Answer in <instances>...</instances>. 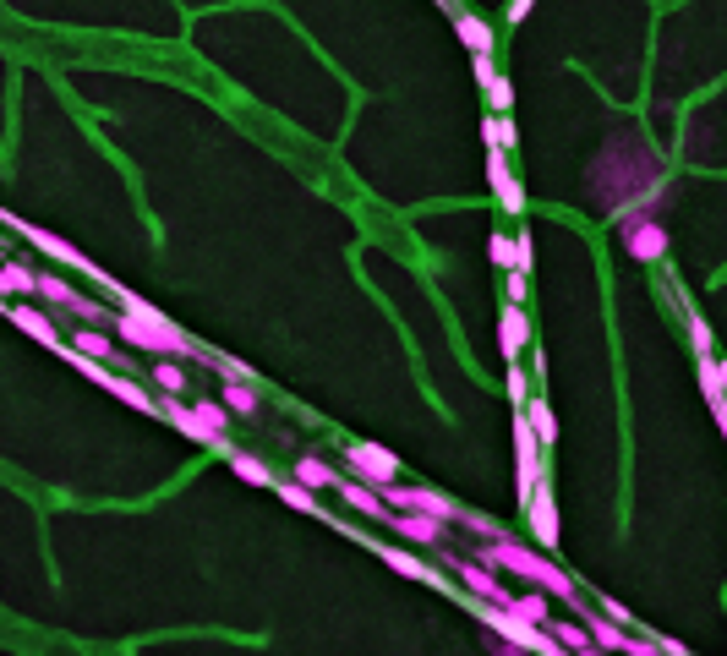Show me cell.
I'll return each instance as SVG.
<instances>
[{"mask_svg": "<svg viewBox=\"0 0 727 656\" xmlns=\"http://www.w3.org/2000/svg\"><path fill=\"white\" fill-rule=\"evenodd\" d=\"M678 301H684V296H678ZM684 323H689V345H695V356H717V350H711V323L700 318L695 301H684Z\"/></svg>", "mask_w": 727, "mask_h": 656, "instance_id": "obj_30", "label": "cell"}, {"mask_svg": "<svg viewBox=\"0 0 727 656\" xmlns=\"http://www.w3.org/2000/svg\"><path fill=\"white\" fill-rule=\"evenodd\" d=\"M509 613H514V618H525V624H536V629H542V624H547V596H542V591H514Z\"/></svg>", "mask_w": 727, "mask_h": 656, "instance_id": "obj_29", "label": "cell"}, {"mask_svg": "<svg viewBox=\"0 0 727 656\" xmlns=\"http://www.w3.org/2000/svg\"><path fill=\"white\" fill-rule=\"evenodd\" d=\"M498 72H503V66L492 61V55H471V77H476V88H487V82L498 77Z\"/></svg>", "mask_w": 727, "mask_h": 656, "instance_id": "obj_38", "label": "cell"}, {"mask_svg": "<svg viewBox=\"0 0 727 656\" xmlns=\"http://www.w3.org/2000/svg\"><path fill=\"white\" fill-rule=\"evenodd\" d=\"M553 640L564 646L569 656H585V651H596V640L585 635V624H553Z\"/></svg>", "mask_w": 727, "mask_h": 656, "instance_id": "obj_34", "label": "cell"}, {"mask_svg": "<svg viewBox=\"0 0 727 656\" xmlns=\"http://www.w3.org/2000/svg\"><path fill=\"white\" fill-rule=\"evenodd\" d=\"M618 241H624V252L635 257V263H662L667 257V225L656 219V208L618 219Z\"/></svg>", "mask_w": 727, "mask_h": 656, "instance_id": "obj_7", "label": "cell"}, {"mask_svg": "<svg viewBox=\"0 0 727 656\" xmlns=\"http://www.w3.org/2000/svg\"><path fill=\"white\" fill-rule=\"evenodd\" d=\"M6 318H11V328H22V334H28V339H39L44 350H55V356H66V339L55 334L50 312L28 307V301H11V307H6Z\"/></svg>", "mask_w": 727, "mask_h": 656, "instance_id": "obj_12", "label": "cell"}, {"mask_svg": "<svg viewBox=\"0 0 727 656\" xmlns=\"http://www.w3.org/2000/svg\"><path fill=\"white\" fill-rule=\"evenodd\" d=\"M525 416H531L536 443H542V449L553 454V443H558V416H553V405H547V400H525Z\"/></svg>", "mask_w": 727, "mask_h": 656, "instance_id": "obj_23", "label": "cell"}, {"mask_svg": "<svg viewBox=\"0 0 727 656\" xmlns=\"http://www.w3.org/2000/svg\"><path fill=\"white\" fill-rule=\"evenodd\" d=\"M290 482H301L307 492H323V487H339V476H334L328 460H318V454H301V460L290 465Z\"/></svg>", "mask_w": 727, "mask_h": 656, "instance_id": "obj_19", "label": "cell"}, {"mask_svg": "<svg viewBox=\"0 0 727 656\" xmlns=\"http://www.w3.org/2000/svg\"><path fill=\"white\" fill-rule=\"evenodd\" d=\"M192 410H197V421H203V427L219 438V449H225V443H230V410L219 405V400H203V405H192Z\"/></svg>", "mask_w": 727, "mask_h": 656, "instance_id": "obj_31", "label": "cell"}, {"mask_svg": "<svg viewBox=\"0 0 727 656\" xmlns=\"http://www.w3.org/2000/svg\"><path fill=\"white\" fill-rule=\"evenodd\" d=\"M39 301H44V307H61V312H77V318H88V323L104 318V312L93 307V301L82 296L77 285H66L61 274H39Z\"/></svg>", "mask_w": 727, "mask_h": 656, "instance_id": "obj_11", "label": "cell"}, {"mask_svg": "<svg viewBox=\"0 0 727 656\" xmlns=\"http://www.w3.org/2000/svg\"><path fill=\"white\" fill-rule=\"evenodd\" d=\"M208 361H214V372H219V378H225V383H252V372H246V361H236V356H208Z\"/></svg>", "mask_w": 727, "mask_h": 656, "instance_id": "obj_36", "label": "cell"}, {"mask_svg": "<svg viewBox=\"0 0 727 656\" xmlns=\"http://www.w3.org/2000/svg\"><path fill=\"white\" fill-rule=\"evenodd\" d=\"M438 6H454V0H438Z\"/></svg>", "mask_w": 727, "mask_h": 656, "instance_id": "obj_42", "label": "cell"}, {"mask_svg": "<svg viewBox=\"0 0 727 656\" xmlns=\"http://www.w3.org/2000/svg\"><path fill=\"white\" fill-rule=\"evenodd\" d=\"M525 345H531V318H525V307L503 301V312H498V350H503V361H509V367H520Z\"/></svg>", "mask_w": 727, "mask_h": 656, "instance_id": "obj_13", "label": "cell"}, {"mask_svg": "<svg viewBox=\"0 0 727 656\" xmlns=\"http://www.w3.org/2000/svg\"><path fill=\"white\" fill-rule=\"evenodd\" d=\"M503 378H509V394H514V405H525V372H520V367H509V372H503Z\"/></svg>", "mask_w": 727, "mask_h": 656, "instance_id": "obj_41", "label": "cell"}, {"mask_svg": "<svg viewBox=\"0 0 727 656\" xmlns=\"http://www.w3.org/2000/svg\"><path fill=\"white\" fill-rule=\"evenodd\" d=\"M525 290H531V274H514V268H509V279H503V301L525 307Z\"/></svg>", "mask_w": 727, "mask_h": 656, "instance_id": "obj_37", "label": "cell"}, {"mask_svg": "<svg viewBox=\"0 0 727 656\" xmlns=\"http://www.w3.org/2000/svg\"><path fill=\"white\" fill-rule=\"evenodd\" d=\"M110 296L121 301V312H115V339H121V345L148 350V356H159V361H181V356H203L208 361V350L197 345L186 328H175L154 301H143L126 285H110Z\"/></svg>", "mask_w": 727, "mask_h": 656, "instance_id": "obj_2", "label": "cell"}, {"mask_svg": "<svg viewBox=\"0 0 727 656\" xmlns=\"http://www.w3.org/2000/svg\"><path fill=\"white\" fill-rule=\"evenodd\" d=\"M0 296H39V274L28 263H17V257H6L0 263Z\"/></svg>", "mask_w": 727, "mask_h": 656, "instance_id": "obj_22", "label": "cell"}, {"mask_svg": "<svg viewBox=\"0 0 727 656\" xmlns=\"http://www.w3.org/2000/svg\"><path fill=\"white\" fill-rule=\"evenodd\" d=\"M542 454H547V449L536 443L525 405H514V498H520V509L547 487V482H542Z\"/></svg>", "mask_w": 727, "mask_h": 656, "instance_id": "obj_5", "label": "cell"}, {"mask_svg": "<svg viewBox=\"0 0 727 656\" xmlns=\"http://www.w3.org/2000/svg\"><path fill=\"white\" fill-rule=\"evenodd\" d=\"M274 492H279V503H290L296 514H323V520H328V509L318 503V492H307L301 482H274Z\"/></svg>", "mask_w": 727, "mask_h": 656, "instance_id": "obj_27", "label": "cell"}, {"mask_svg": "<svg viewBox=\"0 0 727 656\" xmlns=\"http://www.w3.org/2000/svg\"><path fill=\"white\" fill-rule=\"evenodd\" d=\"M389 525L405 536V542H421V547H438V542H443V531H449V525L432 520V514H394Z\"/></svg>", "mask_w": 727, "mask_h": 656, "instance_id": "obj_17", "label": "cell"}, {"mask_svg": "<svg viewBox=\"0 0 727 656\" xmlns=\"http://www.w3.org/2000/svg\"><path fill=\"white\" fill-rule=\"evenodd\" d=\"M585 635H591L596 651H607V656H629V640H635V635H624L613 618H596V613H585Z\"/></svg>", "mask_w": 727, "mask_h": 656, "instance_id": "obj_18", "label": "cell"}, {"mask_svg": "<svg viewBox=\"0 0 727 656\" xmlns=\"http://www.w3.org/2000/svg\"><path fill=\"white\" fill-rule=\"evenodd\" d=\"M383 503H389L394 514H432V520H443V525H460L465 520V509L454 498H443L438 487H405V482H389L378 492Z\"/></svg>", "mask_w": 727, "mask_h": 656, "instance_id": "obj_6", "label": "cell"}, {"mask_svg": "<svg viewBox=\"0 0 727 656\" xmlns=\"http://www.w3.org/2000/svg\"><path fill=\"white\" fill-rule=\"evenodd\" d=\"M487 186H492V203H498L509 219L525 208V186H520V175L509 170V154H487Z\"/></svg>", "mask_w": 727, "mask_h": 656, "instance_id": "obj_10", "label": "cell"}, {"mask_svg": "<svg viewBox=\"0 0 727 656\" xmlns=\"http://www.w3.org/2000/svg\"><path fill=\"white\" fill-rule=\"evenodd\" d=\"M443 564H449L454 574H460V585H465V591H471V596H482L487 607H509V602H514V591H509V585H503L492 569H482V564H476L471 553H443Z\"/></svg>", "mask_w": 727, "mask_h": 656, "instance_id": "obj_9", "label": "cell"}, {"mask_svg": "<svg viewBox=\"0 0 727 656\" xmlns=\"http://www.w3.org/2000/svg\"><path fill=\"white\" fill-rule=\"evenodd\" d=\"M487 257H492V263H498V268H514V236H509V230H492V236H487Z\"/></svg>", "mask_w": 727, "mask_h": 656, "instance_id": "obj_35", "label": "cell"}, {"mask_svg": "<svg viewBox=\"0 0 727 656\" xmlns=\"http://www.w3.org/2000/svg\"><path fill=\"white\" fill-rule=\"evenodd\" d=\"M662 186H667L662 159H656L651 148L640 143V137H624V143H613L602 159L591 164V192H596V203H602L613 219L656 208V203H662Z\"/></svg>", "mask_w": 727, "mask_h": 656, "instance_id": "obj_1", "label": "cell"}, {"mask_svg": "<svg viewBox=\"0 0 727 656\" xmlns=\"http://www.w3.org/2000/svg\"><path fill=\"white\" fill-rule=\"evenodd\" d=\"M230 471H236L246 487H274V476H268V465H263V460H252V454H230Z\"/></svg>", "mask_w": 727, "mask_h": 656, "instance_id": "obj_32", "label": "cell"}, {"mask_svg": "<svg viewBox=\"0 0 727 656\" xmlns=\"http://www.w3.org/2000/svg\"><path fill=\"white\" fill-rule=\"evenodd\" d=\"M531 6H536V0H509V11H503V22H509V28H514V22H525V17H531Z\"/></svg>", "mask_w": 727, "mask_h": 656, "instance_id": "obj_40", "label": "cell"}, {"mask_svg": "<svg viewBox=\"0 0 727 656\" xmlns=\"http://www.w3.org/2000/svg\"><path fill=\"white\" fill-rule=\"evenodd\" d=\"M230 410V416H257L263 410V400H257V389L252 383H225V400H219Z\"/></svg>", "mask_w": 727, "mask_h": 656, "instance_id": "obj_28", "label": "cell"}, {"mask_svg": "<svg viewBox=\"0 0 727 656\" xmlns=\"http://www.w3.org/2000/svg\"><path fill=\"white\" fill-rule=\"evenodd\" d=\"M334 492H339V498H345V503H350V509H356V514H367V520H383V525L394 520V509H389V503H383V498H378V492H372V487L350 482V476H345V482H339Z\"/></svg>", "mask_w": 727, "mask_h": 656, "instance_id": "obj_16", "label": "cell"}, {"mask_svg": "<svg viewBox=\"0 0 727 656\" xmlns=\"http://www.w3.org/2000/svg\"><path fill=\"white\" fill-rule=\"evenodd\" d=\"M378 558H383V564H389L394 574H405V580H427V585H438V574L421 564L416 553H400V547H378Z\"/></svg>", "mask_w": 727, "mask_h": 656, "instance_id": "obj_24", "label": "cell"}, {"mask_svg": "<svg viewBox=\"0 0 727 656\" xmlns=\"http://www.w3.org/2000/svg\"><path fill=\"white\" fill-rule=\"evenodd\" d=\"M66 345H72L77 356H88V361H104V367H110V356H115V334H104V328H72Z\"/></svg>", "mask_w": 727, "mask_h": 656, "instance_id": "obj_20", "label": "cell"}, {"mask_svg": "<svg viewBox=\"0 0 727 656\" xmlns=\"http://www.w3.org/2000/svg\"><path fill=\"white\" fill-rule=\"evenodd\" d=\"M525 520H531V536H536V547H558V536H564V525H558V503H553V487H542L531 503H525Z\"/></svg>", "mask_w": 727, "mask_h": 656, "instance_id": "obj_14", "label": "cell"}, {"mask_svg": "<svg viewBox=\"0 0 727 656\" xmlns=\"http://www.w3.org/2000/svg\"><path fill=\"white\" fill-rule=\"evenodd\" d=\"M520 132H514V115H482V148L487 154H514Z\"/></svg>", "mask_w": 727, "mask_h": 656, "instance_id": "obj_21", "label": "cell"}, {"mask_svg": "<svg viewBox=\"0 0 727 656\" xmlns=\"http://www.w3.org/2000/svg\"><path fill=\"white\" fill-rule=\"evenodd\" d=\"M471 558H476L482 569H492V574H503V569H509V574H520V580L542 585V591H553L558 602H574V596H580V591H574V580H569V574L553 564V558H547V553H536V547L509 542V536H498V542L476 547Z\"/></svg>", "mask_w": 727, "mask_h": 656, "instance_id": "obj_3", "label": "cell"}, {"mask_svg": "<svg viewBox=\"0 0 727 656\" xmlns=\"http://www.w3.org/2000/svg\"><path fill=\"white\" fill-rule=\"evenodd\" d=\"M514 110V82H509V72H498L482 88V115H509Z\"/></svg>", "mask_w": 727, "mask_h": 656, "instance_id": "obj_26", "label": "cell"}, {"mask_svg": "<svg viewBox=\"0 0 727 656\" xmlns=\"http://www.w3.org/2000/svg\"><path fill=\"white\" fill-rule=\"evenodd\" d=\"M695 383L706 400H717V394H727V361L717 356H695Z\"/></svg>", "mask_w": 727, "mask_h": 656, "instance_id": "obj_25", "label": "cell"}, {"mask_svg": "<svg viewBox=\"0 0 727 656\" xmlns=\"http://www.w3.org/2000/svg\"><path fill=\"white\" fill-rule=\"evenodd\" d=\"M345 465H350V482H361V487H372V492H383L389 482H400V460H394L383 443H350Z\"/></svg>", "mask_w": 727, "mask_h": 656, "instance_id": "obj_8", "label": "cell"}, {"mask_svg": "<svg viewBox=\"0 0 727 656\" xmlns=\"http://www.w3.org/2000/svg\"><path fill=\"white\" fill-rule=\"evenodd\" d=\"M154 383H159L164 400H181V394H186V372H181V361H159V367H154Z\"/></svg>", "mask_w": 727, "mask_h": 656, "instance_id": "obj_33", "label": "cell"}, {"mask_svg": "<svg viewBox=\"0 0 727 656\" xmlns=\"http://www.w3.org/2000/svg\"><path fill=\"white\" fill-rule=\"evenodd\" d=\"M0 225H6V230H11V236H22V241H28V246H33V252H44V257H50V263H61V268H77V274H88V279H93V285H104V290H110V285H115V279H110V274H104V268H99V263H88V257H82V252H77V246H72V241H61V236H55V230H44V225H28V219H17V214H6V208H0Z\"/></svg>", "mask_w": 727, "mask_h": 656, "instance_id": "obj_4", "label": "cell"}, {"mask_svg": "<svg viewBox=\"0 0 727 656\" xmlns=\"http://www.w3.org/2000/svg\"><path fill=\"white\" fill-rule=\"evenodd\" d=\"M454 39H460L471 55H492V50H498V33H492L476 11H454Z\"/></svg>", "mask_w": 727, "mask_h": 656, "instance_id": "obj_15", "label": "cell"}, {"mask_svg": "<svg viewBox=\"0 0 727 656\" xmlns=\"http://www.w3.org/2000/svg\"><path fill=\"white\" fill-rule=\"evenodd\" d=\"M514 274H531V236H514Z\"/></svg>", "mask_w": 727, "mask_h": 656, "instance_id": "obj_39", "label": "cell"}]
</instances>
